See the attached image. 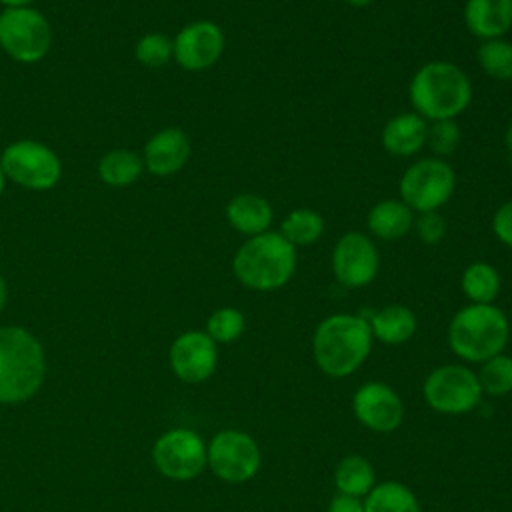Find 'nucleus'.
<instances>
[{
    "label": "nucleus",
    "instance_id": "nucleus-1",
    "mask_svg": "<svg viewBox=\"0 0 512 512\" xmlns=\"http://www.w3.org/2000/svg\"><path fill=\"white\" fill-rule=\"evenodd\" d=\"M408 100L428 122L456 120L472 102V82L458 64L430 60L410 78Z\"/></svg>",
    "mask_w": 512,
    "mask_h": 512
},
{
    "label": "nucleus",
    "instance_id": "nucleus-2",
    "mask_svg": "<svg viewBox=\"0 0 512 512\" xmlns=\"http://www.w3.org/2000/svg\"><path fill=\"white\" fill-rule=\"evenodd\" d=\"M372 340L370 324L362 314H330L314 330L312 356L324 374L344 378L364 364Z\"/></svg>",
    "mask_w": 512,
    "mask_h": 512
},
{
    "label": "nucleus",
    "instance_id": "nucleus-3",
    "mask_svg": "<svg viewBox=\"0 0 512 512\" xmlns=\"http://www.w3.org/2000/svg\"><path fill=\"white\" fill-rule=\"evenodd\" d=\"M296 264V248L278 230H268L240 244L232 258V272L250 290L274 292L292 280Z\"/></svg>",
    "mask_w": 512,
    "mask_h": 512
},
{
    "label": "nucleus",
    "instance_id": "nucleus-4",
    "mask_svg": "<svg viewBox=\"0 0 512 512\" xmlns=\"http://www.w3.org/2000/svg\"><path fill=\"white\" fill-rule=\"evenodd\" d=\"M46 376V356L38 338L20 326L0 328V404L32 398Z\"/></svg>",
    "mask_w": 512,
    "mask_h": 512
},
{
    "label": "nucleus",
    "instance_id": "nucleus-5",
    "mask_svg": "<svg viewBox=\"0 0 512 512\" xmlns=\"http://www.w3.org/2000/svg\"><path fill=\"white\" fill-rule=\"evenodd\" d=\"M510 338V322L496 304H466L448 324L450 350L466 362H486L502 354Z\"/></svg>",
    "mask_w": 512,
    "mask_h": 512
},
{
    "label": "nucleus",
    "instance_id": "nucleus-6",
    "mask_svg": "<svg viewBox=\"0 0 512 512\" xmlns=\"http://www.w3.org/2000/svg\"><path fill=\"white\" fill-rule=\"evenodd\" d=\"M456 190V172L444 158L426 156L400 176L398 196L414 212H438Z\"/></svg>",
    "mask_w": 512,
    "mask_h": 512
},
{
    "label": "nucleus",
    "instance_id": "nucleus-7",
    "mask_svg": "<svg viewBox=\"0 0 512 512\" xmlns=\"http://www.w3.org/2000/svg\"><path fill=\"white\" fill-rule=\"evenodd\" d=\"M422 392L432 410L448 416L474 410L484 394L478 376L464 364H444L434 368L426 376Z\"/></svg>",
    "mask_w": 512,
    "mask_h": 512
},
{
    "label": "nucleus",
    "instance_id": "nucleus-8",
    "mask_svg": "<svg viewBox=\"0 0 512 512\" xmlns=\"http://www.w3.org/2000/svg\"><path fill=\"white\" fill-rule=\"evenodd\" d=\"M52 42L48 20L28 8H6L0 14V46L18 62H38L46 56Z\"/></svg>",
    "mask_w": 512,
    "mask_h": 512
},
{
    "label": "nucleus",
    "instance_id": "nucleus-9",
    "mask_svg": "<svg viewBox=\"0 0 512 512\" xmlns=\"http://www.w3.org/2000/svg\"><path fill=\"white\" fill-rule=\"evenodd\" d=\"M0 166L8 178L30 190H48L62 174V164L54 150L34 140H18L6 146Z\"/></svg>",
    "mask_w": 512,
    "mask_h": 512
},
{
    "label": "nucleus",
    "instance_id": "nucleus-10",
    "mask_svg": "<svg viewBox=\"0 0 512 512\" xmlns=\"http://www.w3.org/2000/svg\"><path fill=\"white\" fill-rule=\"evenodd\" d=\"M260 464V446L242 430H220L208 444V466L224 482H248L258 474Z\"/></svg>",
    "mask_w": 512,
    "mask_h": 512
},
{
    "label": "nucleus",
    "instance_id": "nucleus-11",
    "mask_svg": "<svg viewBox=\"0 0 512 512\" xmlns=\"http://www.w3.org/2000/svg\"><path fill=\"white\" fill-rule=\"evenodd\" d=\"M152 460L162 476L184 482L208 466V446L194 430L172 428L154 442Z\"/></svg>",
    "mask_w": 512,
    "mask_h": 512
},
{
    "label": "nucleus",
    "instance_id": "nucleus-12",
    "mask_svg": "<svg viewBox=\"0 0 512 512\" xmlns=\"http://www.w3.org/2000/svg\"><path fill=\"white\" fill-rule=\"evenodd\" d=\"M330 266L334 278L342 286L364 288L378 276L380 254L368 234L350 230L336 240L330 254Z\"/></svg>",
    "mask_w": 512,
    "mask_h": 512
},
{
    "label": "nucleus",
    "instance_id": "nucleus-13",
    "mask_svg": "<svg viewBox=\"0 0 512 512\" xmlns=\"http://www.w3.org/2000/svg\"><path fill=\"white\" fill-rule=\"evenodd\" d=\"M174 60L188 72H200L214 66L226 46L222 28L212 20H196L186 24L172 40Z\"/></svg>",
    "mask_w": 512,
    "mask_h": 512
},
{
    "label": "nucleus",
    "instance_id": "nucleus-14",
    "mask_svg": "<svg viewBox=\"0 0 512 512\" xmlns=\"http://www.w3.org/2000/svg\"><path fill=\"white\" fill-rule=\"evenodd\" d=\"M356 420L372 432H394L404 420V402L384 382H366L352 396Z\"/></svg>",
    "mask_w": 512,
    "mask_h": 512
},
{
    "label": "nucleus",
    "instance_id": "nucleus-15",
    "mask_svg": "<svg viewBox=\"0 0 512 512\" xmlns=\"http://www.w3.org/2000/svg\"><path fill=\"white\" fill-rule=\"evenodd\" d=\"M172 372L186 384H200L208 380L218 364V346L202 330H188L180 334L168 352Z\"/></svg>",
    "mask_w": 512,
    "mask_h": 512
},
{
    "label": "nucleus",
    "instance_id": "nucleus-16",
    "mask_svg": "<svg viewBox=\"0 0 512 512\" xmlns=\"http://www.w3.org/2000/svg\"><path fill=\"white\" fill-rule=\"evenodd\" d=\"M192 146L190 138L180 128H164L156 132L144 148V166L156 176H170L180 172L188 158Z\"/></svg>",
    "mask_w": 512,
    "mask_h": 512
},
{
    "label": "nucleus",
    "instance_id": "nucleus-17",
    "mask_svg": "<svg viewBox=\"0 0 512 512\" xmlns=\"http://www.w3.org/2000/svg\"><path fill=\"white\" fill-rule=\"evenodd\" d=\"M428 138V120L420 114L400 112L392 116L380 134L382 148L396 158H412L426 146Z\"/></svg>",
    "mask_w": 512,
    "mask_h": 512
},
{
    "label": "nucleus",
    "instance_id": "nucleus-18",
    "mask_svg": "<svg viewBox=\"0 0 512 512\" xmlns=\"http://www.w3.org/2000/svg\"><path fill=\"white\" fill-rule=\"evenodd\" d=\"M464 26L478 40L504 38L512 28V0H466Z\"/></svg>",
    "mask_w": 512,
    "mask_h": 512
},
{
    "label": "nucleus",
    "instance_id": "nucleus-19",
    "mask_svg": "<svg viewBox=\"0 0 512 512\" xmlns=\"http://www.w3.org/2000/svg\"><path fill=\"white\" fill-rule=\"evenodd\" d=\"M226 220L238 234L252 238L270 230L274 210L264 196L242 192L226 204Z\"/></svg>",
    "mask_w": 512,
    "mask_h": 512
},
{
    "label": "nucleus",
    "instance_id": "nucleus-20",
    "mask_svg": "<svg viewBox=\"0 0 512 512\" xmlns=\"http://www.w3.org/2000/svg\"><path fill=\"white\" fill-rule=\"evenodd\" d=\"M414 212L400 198H384L376 202L366 216V228L372 238L392 242L412 232Z\"/></svg>",
    "mask_w": 512,
    "mask_h": 512
},
{
    "label": "nucleus",
    "instance_id": "nucleus-21",
    "mask_svg": "<svg viewBox=\"0 0 512 512\" xmlns=\"http://www.w3.org/2000/svg\"><path fill=\"white\" fill-rule=\"evenodd\" d=\"M364 318L370 324L372 338H376L382 344H390V346L408 342L418 328L416 314L404 304H388L380 310H374L370 316H364Z\"/></svg>",
    "mask_w": 512,
    "mask_h": 512
},
{
    "label": "nucleus",
    "instance_id": "nucleus-22",
    "mask_svg": "<svg viewBox=\"0 0 512 512\" xmlns=\"http://www.w3.org/2000/svg\"><path fill=\"white\" fill-rule=\"evenodd\" d=\"M460 288L470 304H494L502 288V278L492 264L478 260L464 268Z\"/></svg>",
    "mask_w": 512,
    "mask_h": 512
},
{
    "label": "nucleus",
    "instance_id": "nucleus-23",
    "mask_svg": "<svg viewBox=\"0 0 512 512\" xmlns=\"http://www.w3.org/2000/svg\"><path fill=\"white\" fill-rule=\"evenodd\" d=\"M364 512H420V502L406 484L386 480L364 496Z\"/></svg>",
    "mask_w": 512,
    "mask_h": 512
},
{
    "label": "nucleus",
    "instance_id": "nucleus-24",
    "mask_svg": "<svg viewBox=\"0 0 512 512\" xmlns=\"http://www.w3.org/2000/svg\"><path fill=\"white\" fill-rule=\"evenodd\" d=\"M334 484L338 492L350 496H366L376 484V472L368 458L360 454L344 456L334 470Z\"/></svg>",
    "mask_w": 512,
    "mask_h": 512
},
{
    "label": "nucleus",
    "instance_id": "nucleus-25",
    "mask_svg": "<svg viewBox=\"0 0 512 512\" xmlns=\"http://www.w3.org/2000/svg\"><path fill=\"white\" fill-rule=\"evenodd\" d=\"M326 222L318 210L312 208H296L288 212L280 224V234L294 248L316 244L324 234Z\"/></svg>",
    "mask_w": 512,
    "mask_h": 512
},
{
    "label": "nucleus",
    "instance_id": "nucleus-26",
    "mask_svg": "<svg viewBox=\"0 0 512 512\" xmlns=\"http://www.w3.org/2000/svg\"><path fill=\"white\" fill-rule=\"evenodd\" d=\"M144 170V160L132 150H112L104 154L98 174L108 186H130Z\"/></svg>",
    "mask_w": 512,
    "mask_h": 512
},
{
    "label": "nucleus",
    "instance_id": "nucleus-27",
    "mask_svg": "<svg viewBox=\"0 0 512 512\" xmlns=\"http://www.w3.org/2000/svg\"><path fill=\"white\" fill-rule=\"evenodd\" d=\"M476 62L482 72L500 82H512V42L506 38H494L480 42L476 50Z\"/></svg>",
    "mask_w": 512,
    "mask_h": 512
},
{
    "label": "nucleus",
    "instance_id": "nucleus-28",
    "mask_svg": "<svg viewBox=\"0 0 512 512\" xmlns=\"http://www.w3.org/2000/svg\"><path fill=\"white\" fill-rule=\"evenodd\" d=\"M482 392L490 396H504L512 392V356L496 354L482 362L480 372L476 374Z\"/></svg>",
    "mask_w": 512,
    "mask_h": 512
},
{
    "label": "nucleus",
    "instance_id": "nucleus-29",
    "mask_svg": "<svg viewBox=\"0 0 512 512\" xmlns=\"http://www.w3.org/2000/svg\"><path fill=\"white\" fill-rule=\"evenodd\" d=\"M246 330V318L238 308L224 306L214 310L206 320V334L216 344H230L236 342Z\"/></svg>",
    "mask_w": 512,
    "mask_h": 512
},
{
    "label": "nucleus",
    "instance_id": "nucleus-30",
    "mask_svg": "<svg viewBox=\"0 0 512 512\" xmlns=\"http://www.w3.org/2000/svg\"><path fill=\"white\" fill-rule=\"evenodd\" d=\"M460 126L456 120H436V122H428V138H426V146L432 150L434 156L438 158H448L452 156L458 146H460Z\"/></svg>",
    "mask_w": 512,
    "mask_h": 512
},
{
    "label": "nucleus",
    "instance_id": "nucleus-31",
    "mask_svg": "<svg viewBox=\"0 0 512 512\" xmlns=\"http://www.w3.org/2000/svg\"><path fill=\"white\" fill-rule=\"evenodd\" d=\"M172 56H174L172 38H168L166 34L150 32L136 42V58L144 66H150V68L164 66L172 60Z\"/></svg>",
    "mask_w": 512,
    "mask_h": 512
},
{
    "label": "nucleus",
    "instance_id": "nucleus-32",
    "mask_svg": "<svg viewBox=\"0 0 512 512\" xmlns=\"http://www.w3.org/2000/svg\"><path fill=\"white\" fill-rule=\"evenodd\" d=\"M412 230L422 244L434 246L444 240L448 226H446V220L440 216V212H422L414 216Z\"/></svg>",
    "mask_w": 512,
    "mask_h": 512
},
{
    "label": "nucleus",
    "instance_id": "nucleus-33",
    "mask_svg": "<svg viewBox=\"0 0 512 512\" xmlns=\"http://www.w3.org/2000/svg\"><path fill=\"white\" fill-rule=\"evenodd\" d=\"M492 232L500 244L512 248V198L496 208L492 216Z\"/></svg>",
    "mask_w": 512,
    "mask_h": 512
},
{
    "label": "nucleus",
    "instance_id": "nucleus-34",
    "mask_svg": "<svg viewBox=\"0 0 512 512\" xmlns=\"http://www.w3.org/2000/svg\"><path fill=\"white\" fill-rule=\"evenodd\" d=\"M328 512H364V500L358 498V496H350V494L338 492L330 500Z\"/></svg>",
    "mask_w": 512,
    "mask_h": 512
},
{
    "label": "nucleus",
    "instance_id": "nucleus-35",
    "mask_svg": "<svg viewBox=\"0 0 512 512\" xmlns=\"http://www.w3.org/2000/svg\"><path fill=\"white\" fill-rule=\"evenodd\" d=\"M504 148H506V152H508V156L512 160V120L508 122L506 130H504Z\"/></svg>",
    "mask_w": 512,
    "mask_h": 512
},
{
    "label": "nucleus",
    "instance_id": "nucleus-36",
    "mask_svg": "<svg viewBox=\"0 0 512 512\" xmlns=\"http://www.w3.org/2000/svg\"><path fill=\"white\" fill-rule=\"evenodd\" d=\"M2 4H6L8 8H22V6H28L32 0H0Z\"/></svg>",
    "mask_w": 512,
    "mask_h": 512
},
{
    "label": "nucleus",
    "instance_id": "nucleus-37",
    "mask_svg": "<svg viewBox=\"0 0 512 512\" xmlns=\"http://www.w3.org/2000/svg\"><path fill=\"white\" fill-rule=\"evenodd\" d=\"M350 8H366V6H370L374 0H344Z\"/></svg>",
    "mask_w": 512,
    "mask_h": 512
},
{
    "label": "nucleus",
    "instance_id": "nucleus-38",
    "mask_svg": "<svg viewBox=\"0 0 512 512\" xmlns=\"http://www.w3.org/2000/svg\"><path fill=\"white\" fill-rule=\"evenodd\" d=\"M4 304H6V282H4V278L0 274V314L4 310Z\"/></svg>",
    "mask_w": 512,
    "mask_h": 512
},
{
    "label": "nucleus",
    "instance_id": "nucleus-39",
    "mask_svg": "<svg viewBox=\"0 0 512 512\" xmlns=\"http://www.w3.org/2000/svg\"><path fill=\"white\" fill-rule=\"evenodd\" d=\"M4 180H6V174H4V170H2V166H0V194L4 192Z\"/></svg>",
    "mask_w": 512,
    "mask_h": 512
}]
</instances>
